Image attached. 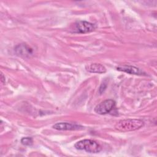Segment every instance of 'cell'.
I'll list each match as a JSON object with an SVG mask.
<instances>
[{
  "instance_id": "6da1fadb",
  "label": "cell",
  "mask_w": 157,
  "mask_h": 157,
  "mask_svg": "<svg viewBox=\"0 0 157 157\" xmlns=\"http://www.w3.org/2000/svg\"><path fill=\"white\" fill-rule=\"evenodd\" d=\"M144 124V122L140 119H125L118 121L115 128L120 132H129L139 129Z\"/></svg>"
},
{
  "instance_id": "7a4b0ae2",
  "label": "cell",
  "mask_w": 157,
  "mask_h": 157,
  "mask_svg": "<svg viewBox=\"0 0 157 157\" xmlns=\"http://www.w3.org/2000/svg\"><path fill=\"white\" fill-rule=\"evenodd\" d=\"M75 147L80 150H85L90 153H99L102 150L101 146L96 141L91 139H83L75 144Z\"/></svg>"
},
{
  "instance_id": "3957f363",
  "label": "cell",
  "mask_w": 157,
  "mask_h": 157,
  "mask_svg": "<svg viewBox=\"0 0 157 157\" xmlns=\"http://www.w3.org/2000/svg\"><path fill=\"white\" fill-rule=\"evenodd\" d=\"M96 26L94 24L86 21H78L71 26V31L75 33H88L93 31Z\"/></svg>"
},
{
  "instance_id": "277c9868",
  "label": "cell",
  "mask_w": 157,
  "mask_h": 157,
  "mask_svg": "<svg viewBox=\"0 0 157 157\" xmlns=\"http://www.w3.org/2000/svg\"><path fill=\"white\" fill-rule=\"evenodd\" d=\"M115 106V102L113 99H106L95 107L94 112L100 115L106 114L112 110Z\"/></svg>"
},
{
  "instance_id": "5b68a950",
  "label": "cell",
  "mask_w": 157,
  "mask_h": 157,
  "mask_svg": "<svg viewBox=\"0 0 157 157\" xmlns=\"http://www.w3.org/2000/svg\"><path fill=\"white\" fill-rule=\"evenodd\" d=\"M53 128L59 131H71V130H80L82 129L83 127L81 125L76 123H67V122H60L55 124Z\"/></svg>"
},
{
  "instance_id": "8992f818",
  "label": "cell",
  "mask_w": 157,
  "mask_h": 157,
  "mask_svg": "<svg viewBox=\"0 0 157 157\" xmlns=\"http://www.w3.org/2000/svg\"><path fill=\"white\" fill-rule=\"evenodd\" d=\"M16 53L21 56L27 57L33 55V50L28 45L25 44H21L18 45L15 48Z\"/></svg>"
},
{
  "instance_id": "52a82bcc",
  "label": "cell",
  "mask_w": 157,
  "mask_h": 157,
  "mask_svg": "<svg viewBox=\"0 0 157 157\" xmlns=\"http://www.w3.org/2000/svg\"><path fill=\"white\" fill-rule=\"evenodd\" d=\"M117 69L118 71L124 72L130 74L144 75L145 74L140 69L132 66H126V65L120 66H118L117 67Z\"/></svg>"
},
{
  "instance_id": "ba28073f",
  "label": "cell",
  "mask_w": 157,
  "mask_h": 157,
  "mask_svg": "<svg viewBox=\"0 0 157 157\" xmlns=\"http://www.w3.org/2000/svg\"><path fill=\"white\" fill-rule=\"evenodd\" d=\"M86 69L89 72L103 74L106 72V68L104 66L99 63H91L86 66Z\"/></svg>"
},
{
  "instance_id": "9c48e42d",
  "label": "cell",
  "mask_w": 157,
  "mask_h": 157,
  "mask_svg": "<svg viewBox=\"0 0 157 157\" xmlns=\"http://www.w3.org/2000/svg\"><path fill=\"white\" fill-rule=\"evenodd\" d=\"M21 142L23 145H27V146H30L32 145L33 144V140L31 137H23L21 139Z\"/></svg>"
},
{
  "instance_id": "30bf717a",
  "label": "cell",
  "mask_w": 157,
  "mask_h": 157,
  "mask_svg": "<svg viewBox=\"0 0 157 157\" xmlns=\"http://www.w3.org/2000/svg\"><path fill=\"white\" fill-rule=\"evenodd\" d=\"M1 82L2 84H4L5 82H6V80H5V77L3 75L2 73L1 74Z\"/></svg>"
}]
</instances>
